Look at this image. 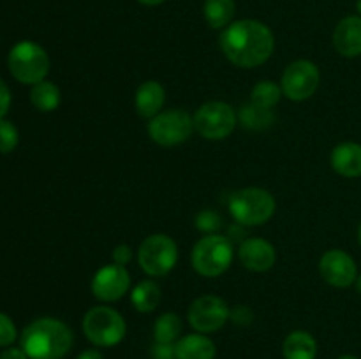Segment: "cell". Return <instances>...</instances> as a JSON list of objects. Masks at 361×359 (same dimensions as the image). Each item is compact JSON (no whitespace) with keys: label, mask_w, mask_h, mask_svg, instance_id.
<instances>
[{"label":"cell","mask_w":361,"mask_h":359,"mask_svg":"<svg viewBox=\"0 0 361 359\" xmlns=\"http://www.w3.org/2000/svg\"><path fill=\"white\" fill-rule=\"evenodd\" d=\"M337 359H360V358L355 354H342V355H338Z\"/></svg>","instance_id":"36"},{"label":"cell","mask_w":361,"mask_h":359,"mask_svg":"<svg viewBox=\"0 0 361 359\" xmlns=\"http://www.w3.org/2000/svg\"><path fill=\"white\" fill-rule=\"evenodd\" d=\"M235 0H204L203 14L212 28H226L235 16Z\"/></svg>","instance_id":"21"},{"label":"cell","mask_w":361,"mask_h":359,"mask_svg":"<svg viewBox=\"0 0 361 359\" xmlns=\"http://www.w3.org/2000/svg\"><path fill=\"white\" fill-rule=\"evenodd\" d=\"M0 359H28V355L21 347H7L0 354Z\"/></svg>","instance_id":"33"},{"label":"cell","mask_w":361,"mask_h":359,"mask_svg":"<svg viewBox=\"0 0 361 359\" xmlns=\"http://www.w3.org/2000/svg\"><path fill=\"white\" fill-rule=\"evenodd\" d=\"M355 284H356V291H358L361 294V275H358V278H356Z\"/></svg>","instance_id":"37"},{"label":"cell","mask_w":361,"mask_h":359,"mask_svg":"<svg viewBox=\"0 0 361 359\" xmlns=\"http://www.w3.org/2000/svg\"><path fill=\"white\" fill-rule=\"evenodd\" d=\"M282 95L284 94H282L281 84H277L275 81L264 80L259 81V83L252 88V92H250V102L259 106V108L274 109L275 106L281 102Z\"/></svg>","instance_id":"25"},{"label":"cell","mask_w":361,"mask_h":359,"mask_svg":"<svg viewBox=\"0 0 361 359\" xmlns=\"http://www.w3.org/2000/svg\"><path fill=\"white\" fill-rule=\"evenodd\" d=\"M130 287V275L126 266L108 264L102 266L92 278V292L97 299L104 303L118 301L126 296Z\"/></svg>","instance_id":"13"},{"label":"cell","mask_w":361,"mask_h":359,"mask_svg":"<svg viewBox=\"0 0 361 359\" xmlns=\"http://www.w3.org/2000/svg\"><path fill=\"white\" fill-rule=\"evenodd\" d=\"M16 338L18 331L13 319L9 315H6V313L0 312V347H11Z\"/></svg>","instance_id":"27"},{"label":"cell","mask_w":361,"mask_h":359,"mask_svg":"<svg viewBox=\"0 0 361 359\" xmlns=\"http://www.w3.org/2000/svg\"><path fill=\"white\" fill-rule=\"evenodd\" d=\"M196 225L201 229V231L208 232V234H215V231H217L222 224H221V217H219L215 211L204 210L196 217Z\"/></svg>","instance_id":"28"},{"label":"cell","mask_w":361,"mask_h":359,"mask_svg":"<svg viewBox=\"0 0 361 359\" xmlns=\"http://www.w3.org/2000/svg\"><path fill=\"white\" fill-rule=\"evenodd\" d=\"M20 134L18 129L7 120H0V153H11L18 146Z\"/></svg>","instance_id":"26"},{"label":"cell","mask_w":361,"mask_h":359,"mask_svg":"<svg viewBox=\"0 0 361 359\" xmlns=\"http://www.w3.org/2000/svg\"><path fill=\"white\" fill-rule=\"evenodd\" d=\"M275 208L277 204H275L274 196L259 187H247V189L238 190L233 194L229 201V211L236 224L249 225V227L267 224L274 217Z\"/></svg>","instance_id":"4"},{"label":"cell","mask_w":361,"mask_h":359,"mask_svg":"<svg viewBox=\"0 0 361 359\" xmlns=\"http://www.w3.org/2000/svg\"><path fill=\"white\" fill-rule=\"evenodd\" d=\"M137 260L148 277H166L178 263V246L168 234H152L140 245Z\"/></svg>","instance_id":"8"},{"label":"cell","mask_w":361,"mask_h":359,"mask_svg":"<svg viewBox=\"0 0 361 359\" xmlns=\"http://www.w3.org/2000/svg\"><path fill=\"white\" fill-rule=\"evenodd\" d=\"M137 2H141L143 6H161L166 0H137Z\"/></svg>","instance_id":"35"},{"label":"cell","mask_w":361,"mask_h":359,"mask_svg":"<svg viewBox=\"0 0 361 359\" xmlns=\"http://www.w3.org/2000/svg\"><path fill=\"white\" fill-rule=\"evenodd\" d=\"M238 259L249 271L264 273L271 270L277 260V252L270 241L263 238H247L238 248Z\"/></svg>","instance_id":"14"},{"label":"cell","mask_w":361,"mask_h":359,"mask_svg":"<svg viewBox=\"0 0 361 359\" xmlns=\"http://www.w3.org/2000/svg\"><path fill=\"white\" fill-rule=\"evenodd\" d=\"M331 168L344 178H360L361 176V144L345 141L337 144L331 151Z\"/></svg>","instance_id":"17"},{"label":"cell","mask_w":361,"mask_h":359,"mask_svg":"<svg viewBox=\"0 0 361 359\" xmlns=\"http://www.w3.org/2000/svg\"><path fill=\"white\" fill-rule=\"evenodd\" d=\"M30 101L35 109L42 113L55 111L60 106V90L51 81H41V83L32 84Z\"/></svg>","instance_id":"22"},{"label":"cell","mask_w":361,"mask_h":359,"mask_svg":"<svg viewBox=\"0 0 361 359\" xmlns=\"http://www.w3.org/2000/svg\"><path fill=\"white\" fill-rule=\"evenodd\" d=\"M194 118V130L201 137L210 141L226 139L235 130L238 113L231 104L222 101H210L200 106Z\"/></svg>","instance_id":"7"},{"label":"cell","mask_w":361,"mask_h":359,"mask_svg":"<svg viewBox=\"0 0 361 359\" xmlns=\"http://www.w3.org/2000/svg\"><path fill=\"white\" fill-rule=\"evenodd\" d=\"M182 319L173 312L162 313L154 324V338L159 344H176L182 338Z\"/></svg>","instance_id":"23"},{"label":"cell","mask_w":361,"mask_h":359,"mask_svg":"<svg viewBox=\"0 0 361 359\" xmlns=\"http://www.w3.org/2000/svg\"><path fill=\"white\" fill-rule=\"evenodd\" d=\"M229 312L231 310L224 299L214 294H207L190 303L187 319L197 333L210 334L224 327V324L229 320Z\"/></svg>","instance_id":"11"},{"label":"cell","mask_w":361,"mask_h":359,"mask_svg":"<svg viewBox=\"0 0 361 359\" xmlns=\"http://www.w3.org/2000/svg\"><path fill=\"white\" fill-rule=\"evenodd\" d=\"M238 120L245 129L249 130H263L268 129L275 122V115L271 109L259 108L256 104H245L238 111Z\"/></svg>","instance_id":"24"},{"label":"cell","mask_w":361,"mask_h":359,"mask_svg":"<svg viewBox=\"0 0 361 359\" xmlns=\"http://www.w3.org/2000/svg\"><path fill=\"white\" fill-rule=\"evenodd\" d=\"M83 333L95 347H115L126 338V319L111 306H94L83 317Z\"/></svg>","instance_id":"5"},{"label":"cell","mask_w":361,"mask_h":359,"mask_svg":"<svg viewBox=\"0 0 361 359\" xmlns=\"http://www.w3.org/2000/svg\"><path fill=\"white\" fill-rule=\"evenodd\" d=\"M321 83V73L310 60H296L286 67L281 80L282 94L289 101L302 102L312 97Z\"/></svg>","instance_id":"10"},{"label":"cell","mask_w":361,"mask_h":359,"mask_svg":"<svg viewBox=\"0 0 361 359\" xmlns=\"http://www.w3.org/2000/svg\"><path fill=\"white\" fill-rule=\"evenodd\" d=\"M176 359H215L217 347L214 340L203 333H190L175 344Z\"/></svg>","instance_id":"18"},{"label":"cell","mask_w":361,"mask_h":359,"mask_svg":"<svg viewBox=\"0 0 361 359\" xmlns=\"http://www.w3.org/2000/svg\"><path fill=\"white\" fill-rule=\"evenodd\" d=\"M130 259H133V250L129 245H118L113 250V263L118 266H127Z\"/></svg>","instance_id":"31"},{"label":"cell","mask_w":361,"mask_h":359,"mask_svg":"<svg viewBox=\"0 0 361 359\" xmlns=\"http://www.w3.org/2000/svg\"><path fill=\"white\" fill-rule=\"evenodd\" d=\"M358 243H360V246H361V224H360V227H358Z\"/></svg>","instance_id":"39"},{"label":"cell","mask_w":361,"mask_h":359,"mask_svg":"<svg viewBox=\"0 0 361 359\" xmlns=\"http://www.w3.org/2000/svg\"><path fill=\"white\" fill-rule=\"evenodd\" d=\"M356 9H358V14L361 16V0H358V2H356Z\"/></svg>","instance_id":"38"},{"label":"cell","mask_w":361,"mask_h":359,"mask_svg":"<svg viewBox=\"0 0 361 359\" xmlns=\"http://www.w3.org/2000/svg\"><path fill=\"white\" fill-rule=\"evenodd\" d=\"M166 102V90L159 81H145L137 87L134 95V106L141 118L152 120L162 111Z\"/></svg>","instance_id":"16"},{"label":"cell","mask_w":361,"mask_h":359,"mask_svg":"<svg viewBox=\"0 0 361 359\" xmlns=\"http://www.w3.org/2000/svg\"><path fill=\"white\" fill-rule=\"evenodd\" d=\"M235 259V248L228 236L207 234L194 245L190 263L197 275L204 278L221 277Z\"/></svg>","instance_id":"3"},{"label":"cell","mask_w":361,"mask_h":359,"mask_svg":"<svg viewBox=\"0 0 361 359\" xmlns=\"http://www.w3.org/2000/svg\"><path fill=\"white\" fill-rule=\"evenodd\" d=\"M221 49L233 65L254 69L263 65L274 53V32L257 20L233 21L222 32Z\"/></svg>","instance_id":"1"},{"label":"cell","mask_w":361,"mask_h":359,"mask_svg":"<svg viewBox=\"0 0 361 359\" xmlns=\"http://www.w3.org/2000/svg\"><path fill=\"white\" fill-rule=\"evenodd\" d=\"M319 273L326 284L334 287L345 289L353 285L358 278V267L355 259L344 250H328L319 260Z\"/></svg>","instance_id":"12"},{"label":"cell","mask_w":361,"mask_h":359,"mask_svg":"<svg viewBox=\"0 0 361 359\" xmlns=\"http://www.w3.org/2000/svg\"><path fill=\"white\" fill-rule=\"evenodd\" d=\"M284 359H316L317 341L309 331H291L282 344Z\"/></svg>","instance_id":"19"},{"label":"cell","mask_w":361,"mask_h":359,"mask_svg":"<svg viewBox=\"0 0 361 359\" xmlns=\"http://www.w3.org/2000/svg\"><path fill=\"white\" fill-rule=\"evenodd\" d=\"M194 132V118L183 109H166L148 122V136L161 146H178Z\"/></svg>","instance_id":"9"},{"label":"cell","mask_w":361,"mask_h":359,"mask_svg":"<svg viewBox=\"0 0 361 359\" xmlns=\"http://www.w3.org/2000/svg\"><path fill=\"white\" fill-rule=\"evenodd\" d=\"M20 341L28 359H63L73 348L74 334L60 319L42 317L25 327Z\"/></svg>","instance_id":"2"},{"label":"cell","mask_w":361,"mask_h":359,"mask_svg":"<svg viewBox=\"0 0 361 359\" xmlns=\"http://www.w3.org/2000/svg\"><path fill=\"white\" fill-rule=\"evenodd\" d=\"M152 358L154 359H176L175 344H159V341H155V345L152 347Z\"/></svg>","instance_id":"30"},{"label":"cell","mask_w":361,"mask_h":359,"mask_svg":"<svg viewBox=\"0 0 361 359\" xmlns=\"http://www.w3.org/2000/svg\"><path fill=\"white\" fill-rule=\"evenodd\" d=\"M9 70L14 80L23 84H35L46 80L49 73V56L42 46L21 41L9 51Z\"/></svg>","instance_id":"6"},{"label":"cell","mask_w":361,"mask_h":359,"mask_svg":"<svg viewBox=\"0 0 361 359\" xmlns=\"http://www.w3.org/2000/svg\"><path fill=\"white\" fill-rule=\"evenodd\" d=\"M11 108V90L2 80H0V120L7 115Z\"/></svg>","instance_id":"32"},{"label":"cell","mask_w":361,"mask_h":359,"mask_svg":"<svg viewBox=\"0 0 361 359\" xmlns=\"http://www.w3.org/2000/svg\"><path fill=\"white\" fill-rule=\"evenodd\" d=\"M161 287L154 280H143L130 292V303L141 313H150L161 303Z\"/></svg>","instance_id":"20"},{"label":"cell","mask_w":361,"mask_h":359,"mask_svg":"<svg viewBox=\"0 0 361 359\" xmlns=\"http://www.w3.org/2000/svg\"><path fill=\"white\" fill-rule=\"evenodd\" d=\"M229 320H233L235 326H250L254 322V312L245 305H238L229 312Z\"/></svg>","instance_id":"29"},{"label":"cell","mask_w":361,"mask_h":359,"mask_svg":"<svg viewBox=\"0 0 361 359\" xmlns=\"http://www.w3.org/2000/svg\"><path fill=\"white\" fill-rule=\"evenodd\" d=\"M334 48L345 58L361 55V16H345L334 30Z\"/></svg>","instance_id":"15"},{"label":"cell","mask_w":361,"mask_h":359,"mask_svg":"<svg viewBox=\"0 0 361 359\" xmlns=\"http://www.w3.org/2000/svg\"><path fill=\"white\" fill-rule=\"evenodd\" d=\"M76 359H104V355L97 348H87V351L80 352Z\"/></svg>","instance_id":"34"}]
</instances>
